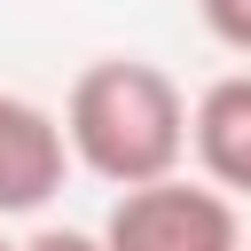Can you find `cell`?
Listing matches in <instances>:
<instances>
[{"mask_svg":"<svg viewBox=\"0 0 251 251\" xmlns=\"http://www.w3.org/2000/svg\"><path fill=\"white\" fill-rule=\"evenodd\" d=\"M94 235L102 251H243V212L212 180L173 173V180L126 188Z\"/></svg>","mask_w":251,"mask_h":251,"instance_id":"2","label":"cell"},{"mask_svg":"<svg viewBox=\"0 0 251 251\" xmlns=\"http://www.w3.org/2000/svg\"><path fill=\"white\" fill-rule=\"evenodd\" d=\"M63 173H71L63 118L39 110L31 94H8V86H0V220L47 212L55 188H63Z\"/></svg>","mask_w":251,"mask_h":251,"instance_id":"3","label":"cell"},{"mask_svg":"<svg viewBox=\"0 0 251 251\" xmlns=\"http://www.w3.org/2000/svg\"><path fill=\"white\" fill-rule=\"evenodd\" d=\"M16 251H102V235H86V227H31Z\"/></svg>","mask_w":251,"mask_h":251,"instance_id":"6","label":"cell"},{"mask_svg":"<svg viewBox=\"0 0 251 251\" xmlns=\"http://www.w3.org/2000/svg\"><path fill=\"white\" fill-rule=\"evenodd\" d=\"M63 149L102 188H149L188 165V94L141 55H102L63 94Z\"/></svg>","mask_w":251,"mask_h":251,"instance_id":"1","label":"cell"},{"mask_svg":"<svg viewBox=\"0 0 251 251\" xmlns=\"http://www.w3.org/2000/svg\"><path fill=\"white\" fill-rule=\"evenodd\" d=\"M196 16L227 55H251V0H196Z\"/></svg>","mask_w":251,"mask_h":251,"instance_id":"5","label":"cell"},{"mask_svg":"<svg viewBox=\"0 0 251 251\" xmlns=\"http://www.w3.org/2000/svg\"><path fill=\"white\" fill-rule=\"evenodd\" d=\"M188 157L196 180H212L220 196H251V78H212L188 102Z\"/></svg>","mask_w":251,"mask_h":251,"instance_id":"4","label":"cell"},{"mask_svg":"<svg viewBox=\"0 0 251 251\" xmlns=\"http://www.w3.org/2000/svg\"><path fill=\"white\" fill-rule=\"evenodd\" d=\"M0 251H16V243H8V235H0Z\"/></svg>","mask_w":251,"mask_h":251,"instance_id":"7","label":"cell"},{"mask_svg":"<svg viewBox=\"0 0 251 251\" xmlns=\"http://www.w3.org/2000/svg\"><path fill=\"white\" fill-rule=\"evenodd\" d=\"M243 251H251V235H243Z\"/></svg>","mask_w":251,"mask_h":251,"instance_id":"8","label":"cell"}]
</instances>
